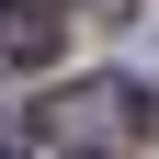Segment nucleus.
Instances as JSON below:
<instances>
[{"label":"nucleus","mask_w":159,"mask_h":159,"mask_svg":"<svg viewBox=\"0 0 159 159\" xmlns=\"http://www.w3.org/2000/svg\"><path fill=\"white\" fill-rule=\"evenodd\" d=\"M125 125H136V80H80V102H68V136L80 148H114Z\"/></svg>","instance_id":"nucleus-2"},{"label":"nucleus","mask_w":159,"mask_h":159,"mask_svg":"<svg viewBox=\"0 0 159 159\" xmlns=\"http://www.w3.org/2000/svg\"><path fill=\"white\" fill-rule=\"evenodd\" d=\"M11 148H23V114H0V159H11Z\"/></svg>","instance_id":"nucleus-3"},{"label":"nucleus","mask_w":159,"mask_h":159,"mask_svg":"<svg viewBox=\"0 0 159 159\" xmlns=\"http://www.w3.org/2000/svg\"><path fill=\"white\" fill-rule=\"evenodd\" d=\"M68 159H114V148H68Z\"/></svg>","instance_id":"nucleus-4"},{"label":"nucleus","mask_w":159,"mask_h":159,"mask_svg":"<svg viewBox=\"0 0 159 159\" xmlns=\"http://www.w3.org/2000/svg\"><path fill=\"white\" fill-rule=\"evenodd\" d=\"M68 46V0H0V68H46Z\"/></svg>","instance_id":"nucleus-1"}]
</instances>
